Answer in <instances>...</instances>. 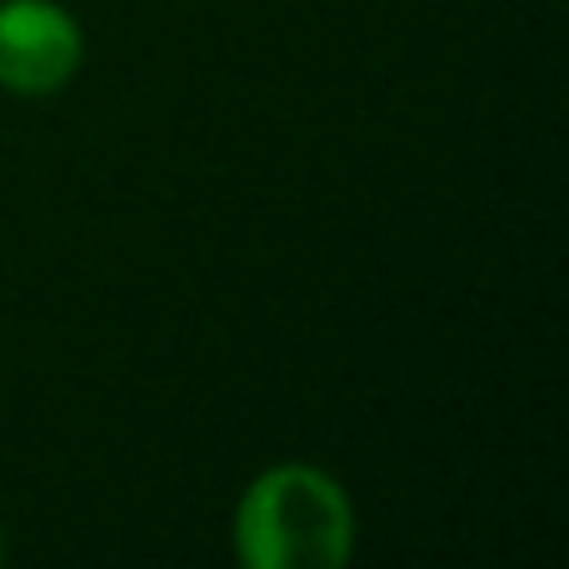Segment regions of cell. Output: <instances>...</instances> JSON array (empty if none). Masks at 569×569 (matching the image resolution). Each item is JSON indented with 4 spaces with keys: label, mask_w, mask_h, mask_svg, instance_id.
<instances>
[{
    "label": "cell",
    "mask_w": 569,
    "mask_h": 569,
    "mask_svg": "<svg viewBox=\"0 0 569 569\" xmlns=\"http://www.w3.org/2000/svg\"><path fill=\"white\" fill-rule=\"evenodd\" d=\"M230 550L246 569H345L355 560V505L315 465H270L240 495Z\"/></svg>",
    "instance_id": "cell-1"
},
{
    "label": "cell",
    "mask_w": 569,
    "mask_h": 569,
    "mask_svg": "<svg viewBox=\"0 0 569 569\" xmlns=\"http://www.w3.org/2000/svg\"><path fill=\"white\" fill-rule=\"evenodd\" d=\"M86 30L60 0H0V90L46 100L76 80Z\"/></svg>",
    "instance_id": "cell-2"
},
{
    "label": "cell",
    "mask_w": 569,
    "mask_h": 569,
    "mask_svg": "<svg viewBox=\"0 0 569 569\" xmlns=\"http://www.w3.org/2000/svg\"><path fill=\"white\" fill-rule=\"evenodd\" d=\"M0 555H6V535H0Z\"/></svg>",
    "instance_id": "cell-3"
}]
</instances>
